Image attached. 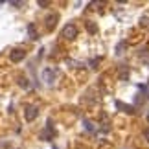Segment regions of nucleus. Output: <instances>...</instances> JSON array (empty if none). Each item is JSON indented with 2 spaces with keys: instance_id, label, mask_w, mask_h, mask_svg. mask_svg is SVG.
<instances>
[{
  "instance_id": "1",
  "label": "nucleus",
  "mask_w": 149,
  "mask_h": 149,
  "mask_svg": "<svg viewBox=\"0 0 149 149\" xmlns=\"http://www.w3.org/2000/svg\"><path fill=\"white\" fill-rule=\"evenodd\" d=\"M54 76H55V70H52V68H44L42 79H44L46 83H52V81H54Z\"/></svg>"
},
{
  "instance_id": "2",
  "label": "nucleus",
  "mask_w": 149,
  "mask_h": 149,
  "mask_svg": "<svg viewBox=\"0 0 149 149\" xmlns=\"http://www.w3.org/2000/svg\"><path fill=\"white\" fill-rule=\"evenodd\" d=\"M76 33H77V30H76V26H66L65 28V31H63V35L65 37H76Z\"/></svg>"
},
{
  "instance_id": "3",
  "label": "nucleus",
  "mask_w": 149,
  "mask_h": 149,
  "mask_svg": "<svg viewBox=\"0 0 149 149\" xmlns=\"http://www.w3.org/2000/svg\"><path fill=\"white\" fill-rule=\"evenodd\" d=\"M37 116V109L35 107H28V111H26V120L28 122H31V120H35Z\"/></svg>"
},
{
  "instance_id": "4",
  "label": "nucleus",
  "mask_w": 149,
  "mask_h": 149,
  "mask_svg": "<svg viewBox=\"0 0 149 149\" xmlns=\"http://www.w3.org/2000/svg\"><path fill=\"white\" fill-rule=\"evenodd\" d=\"M22 57H24V52H22V50H15L13 54H11V61L17 63V61H20Z\"/></svg>"
},
{
  "instance_id": "5",
  "label": "nucleus",
  "mask_w": 149,
  "mask_h": 149,
  "mask_svg": "<svg viewBox=\"0 0 149 149\" xmlns=\"http://www.w3.org/2000/svg\"><path fill=\"white\" fill-rule=\"evenodd\" d=\"M28 30H30V35H31V39H37V33H35V30H33V26H30Z\"/></svg>"
},
{
  "instance_id": "6",
  "label": "nucleus",
  "mask_w": 149,
  "mask_h": 149,
  "mask_svg": "<svg viewBox=\"0 0 149 149\" xmlns=\"http://www.w3.org/2000/svg\"><path fill=\"white\" fill-rule=\"evenodd\" d=\"M144 136H146V138L149 140V129H147V131H146V133H144Z\"/></svg>"
}]
</instances>
